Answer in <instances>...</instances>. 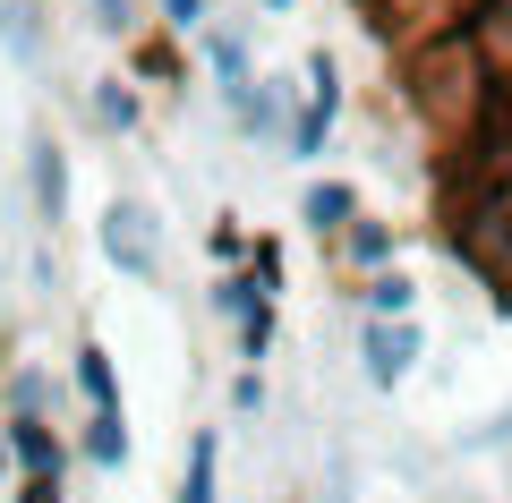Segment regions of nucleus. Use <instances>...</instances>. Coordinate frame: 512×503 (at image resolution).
<instances>
[{
  "mask_svg": "<svg viewBox=\"0 0 512 503\" xmlns=\"http://www.w3.org/2000/svg\"><path fill=\"white\" fill-rule=\"evenodd\" d=\"M359 299H367L376 324H410V316H419V282H410V273H367Z\"/></svg>",
  "mask_w": 512,
  "mask_h": 503,
  "instance_id": "nucleus-10",
  "label": "nucleus"
},
{
  "mask_svg": "<svg viewBox=\"0 0 512 503\" xmlns=\"http://www.w3.org/2000/svg\"><path fill=\"white\" fill-rule=\"evenodd\" d=\"M342 248L359 256V265H384V256H393V222H367V214H359V222L342 231Z\"/></svg>",
  "mask_w": 512,
  "mask_h": 503,
  "instance_id": "nucleus-15",
  "label": "nucleus"
},
{
  "mask_svg": "<svg viewBox=\"0 0 512 503\" xmlns=\"http://www.w3.org/2000/svg\"><path fill=\"white\" fill-rule=\"evenodd\" d=\"M180 503H222V435H214V427H197V435H188Z\"/></svg>",
  "mask_w": 512,
  "mask_h": 503,
  "instance_id": "nucleus-7",
  "label": "nucleus"
},
{
  "mask_svg": "<svg viewBox=\"0 0 512 503\" xmlns=\"http://www.w3.org/2000/svg\"><path fill=\"white\" fill-rule=\"evenodd\" d=\"M359 359H367V384H376V393H393V384L419 367V316H410V324H376V316H367Z\"/></svg>",
  "mask_w": 512,
  "mask_h": 503,
  "instance_id": "nucleus-4",
  "label": "nucleus"
},
{
  "mask_svg": "<svg viewBox=\"0 0 512 503\" xmlns=\"http://www.w3.org/2000/svg\"><path fill=\"white\" fill-rule=\"evenodd\" d=\"M18 503H60V478H26V486H18Z\"/></svg>",
  "mask_w": 512,
  "mask_h": 503,
  "instance_id": "nucleus-21",
  "label": "nucleus"
},
{
  "mask_svg": "<svg viewBox=\"0 0 512 503\" xmlns=\"http://www.w3.org/2000/svg\"><path fill=\"white\" fill-rule=\"evenodd\" d=\"M231 410H239V418H265V376H256V367L231 384Z\"/></svg>",
  "mask_w": 512,
  "mask_h": 503,
  "instance_id": "nucleus-20",
  "label": "nucleus"
},
{
  "mask_svg": "<svg viewBox=\"0 0 512 503\" xmlns=\"http://www.w3.org/2000/svg\"><path fill=\"white\" fill-rule=\"evenodd\" d=\"M26 188H35V222L60 231L69 222V154L52 145V128H35V145H26Z\"/></svg>",
  "mask_w": 512,
  "mask_h": 503,
  "instance_id": "nucleus-5",
  "label": "nucleus"
},
{
  "mask_svg": "<svg viewBox=\"0 0 512 503\" xmlns=\"http://www.w3.org/2000/svg\"><path fill=\"white\" fill-rule=\"evenodd\" d=\"M77 384H86V401H94V410H120V376H111V350H103V342H86V350H77Z\"/></svg>",
  "mask_w": 512,
  "mask_h": 503,
  "instance_id": "nucleus-13",
  "label": "nucleus"
},
{
  "mask_svg": "<svg viewBox=\"0 0 512 503\" xmlns=\"http://www.w3.org/2000/svg\"><path fill=\"white\" fill-rule=\"evenodd\" d=\"M299 214H308V231H316V239H342L350 222H359V188H342V180H316Z\"/></svg>",
  "mask_w": 512,
  "mask_h": 503,
  "instance_id": "nucleus-8",
  "label": "nucleus"
},
{
  "mask_svg": "<svg viewBox=\"0 0 512 503\" xmlns=\"http://www.w3.org/2000/svg\"><path fill=\"white\" fill-rule=\"evenodd\" d=\"M43 393H52V376H43V367H26V376L9 384V418H43Z\"/></svg>",
  "mask_w": 512,
  "mask_h": 503,
  "instance_id": "nucleus-16",
  "label": "nucleus"
},
{
  "mask_svg": "<svg viewBox=\"0 0 512 503\" xmlns=\"http://www.w3.org/2000/svg\"><path fill=\"white\" fill-rule=\"evenodd\" d=\"M444 239H453V256H461L470 273H487V282L512 290V180L487 188V197H470V205L453 214V231H444Z\"/></svg>",
  "mask_w": 512,
  "mask_h": 503,
  "instance_id": "nucleus-1",
  "label": "nucleus"
},
{
  "mask_svg": "<svg viewBox=\"0 0 512 503\" xmlns=\"http://www.w3.org/2000/svg\"><path fill=\"white\" fill-rule=\"evenodd\" d=\"M94 26L103 35H137V0H94Z\"/></svg>",
  "mask_w": 512,
  "mask_h": 503,
  "instance_id": "nucleus-19",
  "label": "nucleus"
},
{
  "mask_svg": "<svg viewBox=\"0 0 512 503\" xmlns=\"http://www.w3.org/2000/svg\"><path fill=\"white\" fill-rule=\"evenodd\" d=\"M265 350H274V307L239 324V359H265Z\"/></svg>",
  "mask_w": 512,
  "mask_h": 503,
  "instance_id": "nucleus-18",
  "label": "nucleus"
},
{
  "mask_svg": "<svg viewBox=\"0 0 512 503\" xmlns=\"http://www.w3.org/2000/svg\"><path fill=\"white\" fill-rule=\"evenodd\" d=\"M470 43L487 60H512V0H478L470 9Z\"/></svg>",
  "mask_w": 512,
  "mask_h": 503,
  "instance_id": "nucleus-11",
  "label": "nucleus"
},
{
  "mask_svg": "<svg viewBox=\"0 0 512 503\" xmlns=\"http://www.w3.org/2000/svg\"><path fill=\"white\" fill-rule=\"evenodd\" d=\"M9 461H18L26 478H69V452H60V435L43 427V418H9Z\"/></svg>",
  "mask_w": 512,
  "mask_h": 503,
  "instance_id": "nucleus-6",
  "label": "nucleus"
},
{
  "mask_svg": "<svg viewBox=\"0 0 512 503\" xmlns=\"http://www.w3.org/2000/svg\"><path fill=\"white\" fill-rule=\"evenodd\" d=\"M103 256L128 273V282H154V273H163V222H154V205L111 197L103 205Z\"/></svg>",
  "mask_w": 512,
  "mask_h": 503,
  "instance_id": "nucleus-2",
  "label": "nucleus"
},
{
  "mask_svg": "<svg viewBox=\"0 0 512 503\" xmlns=\"http://www.w3.org/2000/svg\"><path fill=\"white\" fill-rule=\"evenodd\" d=\"M333 120H342V69H333L325 52H308V103H299V120H291V154L316 162L325 137H333Z\"/></svg>",
  "mask_w": 512,
  "mask_h": 503,
  "instance_id": "nucleus-3",
  "label": "nucleus"
},
{
  "mask_svg": "<svg viewBox=\"0 0 512 503\" xmlns=\"http://www.w3.org/2000/svg\"><path fill=\"white\" fill-rule=\"evenodd\" d=\"M94 120H103V128H120V137H128V128H137V94H128L120 77H103V86H94Z\"/></svg>",
  "mask_w": 512,
  "mask_h": 503,
  "instance_id": "nucleus-14",
  "label": "nucleus"
},
{
  "mask_svg": "<svg viewBox=\"0 0 512 503\" xmlns=\"http://www.w3.org/2000/svg\"><path fill=\"white\" fill-rule=\"evenodd\" d=\"M171 35H205V0H154Z\"/></svg>",
  "mask_w": 512,
  "mask_h": 503,
  "instance_id": "nucleus-17",
  "label": "nucleus"
},
{
  "mask_svg": "<svg viewBox=\"0 0 512 503\" xmlns=\"http://www.w3.org/2000/svg\"><path fill=\"white\" fill-rule=\"evenodd\" d=\"M86 461H94V469H120V461H128V418H120V410H94V418H86Z\"/></svg>",
  "mask_w": 512,
  "mask_h": 503,
  "instance_id": "nucleus-12",
  "label": "nucleus"
},
{
  "mask_svg": "<svg viewBox=\"0 0 512 503\" xmlns=\"http://www.w3.org/2000/svg\"><path fill=\"white\" fill-rule=\"evenodd\" d=\"M0 478H9V435H0Z\"/></svg>",
  "mask_w": 512,
  "mask_h": 503,
  "instance_id": "nucleus-22",
  "label": "nucleus"
},
{
  "mask_svg": "<svg viewBox=\"0 0 512 503\" xmlns=\"http://www.w3.org/2000/svg\"><path fill=\"white\" fill-rule=\"evenodd\" d=\"M43 9H52V0H43Z\"/></svg>",
  "mask_w": 512,
  "mask_h": 503,
  "instance_id": "nucleus-23",
  "label": "nucleus"
},
{
  "mask_svg": "<svg viewBox=\"0 0 512 503\" xmlns=\"http://www.w3.org/2000/svg\"><path fill=\"white\" fill-rule=\"evenodd\" d=\"M0 43H9V60L35 69L43 60V0H0Z\"/></svg>",
  "mask_w": 512,
  "mask_h": 503,
  "instance_id": "nucleus-9",
  "label": "nucleus"
}]
</instances>
